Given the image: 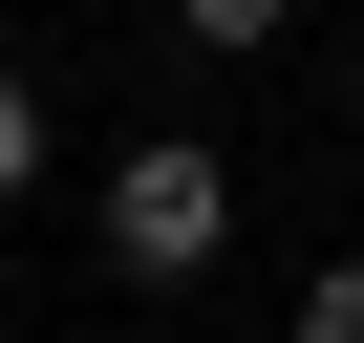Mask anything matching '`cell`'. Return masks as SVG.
<instances>
[{"instance_id": "obj_1", "label": "cell", "mask_w": 364, "mask_h": 343, "mask_svg": "<svg viewBox=\"0 0 364 343\" xmlns=\"http://www.w3.org/2000/svg\"><path fill=\"white\" fill-rule=\"evenodd\" d=\"M86 236H107V279H150V300L215 279V258H236V150H215V129H129V150L86 172Z\"/></svg>"}, {"instance_id": "obj_2", "label": "cell", "mask_w": 364, "mask_h": 343, "mask_svg": "<svg viewBox=\"0 0 364 343\" xmlns=\"http://www.w3.org/2000/svg\"><path fill=\"white\" fill-rule=\"evenodd\" d=\"M279 22H300V0H171V43H193V65H257Z\"/></svg>"}, {"instance_id": "obj_3", "label": "cell", "mask_w": 364, "mask_h": 343, "mask_svg": "<svg viewBox=\"0 0 364 343\" xmlns=\"http://www.w3.org/2000/svg\"><path fill=\"white\" fill-rule=\"evenodd\" d=\"M22 194H43V86L0 65V215H22Z\"/></svg>"}, {"instance_id": "obj_4", "label": "cell", "mask_w": 364, "mask_h": 343, "mask_svg": "<svg viewBox=\"0 0 364 343\" xmlns=\"http://www.w3.org/2000/svg\"><path fill=\"white\" fill-rule=\"evenodd\" d=\"M279 343H364V258H321V279H300V322H279Z\"/></svg>"}]
</instances>
